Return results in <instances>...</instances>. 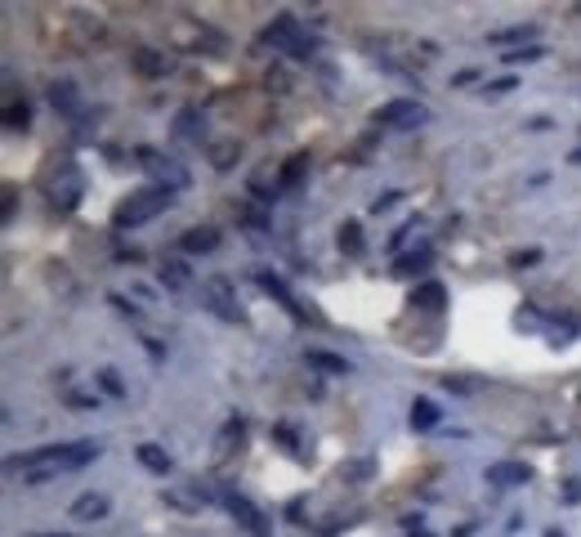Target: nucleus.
<instances>
[{
  "label": "nucleus",
  "mask_w": 581,
  "mask_h": 537,
  "mask_svg": "<svg viewBox=\"0 0 581 537\" xmlns=\"http://www.w3.org/2000/svg\"><path fill=\"white\" fill-rule=\"evenodd\" d=\"M304 358H309V367H318V372H336V376L349 372V363L340 354H331V350H309Z\"/></svg>",
  "instance_id": "obj_18"
},
{
  "label": "nucleus",
  "mask_w": 581,
  "mask_h": 537,
  "mask_svg": "<svg viewBox=\"0 0 581 537\" xmlns=\"http://www.w3.org/2000/svg\"><path fill=\"white\" fill-rule=\"evenodd\" d=\"M376 121H380V126H389V130H416L425 121V108H421V103H412V99H394V103H385V108L376 112Z\"/></svg>",
  "instance_id": "obj_6"
},
{
  "label": "nucleus",
  "mask_w": 581,
  "mask_h": 537,
  "mask_svg": "<svg viewBox=\"0 0 581 537\" xmlns=\"http://www.w3.org/2000/svg\"><path fill=\"white\" fill-rule=\"evenodd\" d=\"M340 251H345V256H363V224L358 220L340 224Z\"/></svg>",
  "instance_id": "obj_19"
},
{
  "label": "nucleus",
  "mask_w": 581,
  "mask_h": 537,
  "mask_svg": "<svg viewBox=\"0 0 581 537\" xmlns=\"http://www.w3.org/2000/svg\"><path fill=\"white\" fill-rule=\"evenodd\" d=\"M224 506H228V515H233L237 524H246L255 537H269V524H264V515L251 506V497H242V493H224Z\"/></svg>",
  "instance_id": "obj_7"
},
{
  "label": "nucleus",
  "mask_w": 581,
  "mask_h": 537,
  "mask_svg": "<svg viewBox=\"0 0 581 537\" xmlns=\"http://www.w3.org/2000/svg\"><path fill=\"white\" fill-rule=\"evenodd\" d=\"M135 162L144 166V171H152V179H157V184H166V188H184V184H188V171H184V166H179L175 157L157 153V148H139Z\"/></svg>",
  "instance_id": "obj_4"
},
{
  "label": "nucleus",
  "mask_w": 581,
  "mask_h": 537,
  "mask_svg": "<svg viewBox=\"0 0 581 537\" xmlns=\"http://www.w3.org/2000/svg\"><path fill=\"white\" fill-rule=\"evenodd\" d=\"M537 260H541V251H537V247H528V251H514L510 265H514V269H523V265H537Z\"/></svg>",
  "instance_id": "obj_29"
},
{
  "label": "nucleus",
  "mask_w": 581,
  "mask_h": 537,
  "mask_svg": "<svg viewBox=\"0 0 581 537\" xmlns=\"http://www.w3.org/2000/svg\"><path fill=\"white\" fill-rule=\"evenodd\" d=\"M546 537H564V533H559V529H546Z\"/></svg>",
  "instance_id": "obj_35"
},
{
  "label": "nucleus",
  "mask_w": 581,
  "mask_h": 537,
  "mask_svg": "<svg viewBox=\"0 0 581 537\" xmlns=\"http://www.w3.org/2000/svg\"><path fill=\"white\" fill-rule=\"evenodd\" d=\"M130 59H135V68L144 72V77H166V59H161V54H152V50H135Z\"/></svg>",
  "instance_id": "obj_21"
},
{
  "label": "nucleus",
  "mask_w": 581,
  "mask_h": 537,
  "mask_svg": "<svg viewBox=\"0 0 581 537\" xmlns=\"http://www.w3.org/2000/svg\"><path fill=\"white\" fill-rule=\"evenodd\" d=\"M237 157H242V148H237L233 139H219V144H211V162L219 166V171H228V166H233Z\"/></svg>",
  "instance_id": "obj_22"
},
{
  "label": "nucleus",
  "mask_w": 581,
  "mask_h": 537,
  "mask_svg": "<svg viewBox=\"0 0 581 537\" xmlns=\"http://www.w3.org/2000/svg\"><path fill=\"white\" fill-rule=\"evenodd\" d=\"M514 86H519V77L510 72V77H497V81H488V94H506V90H514Z\"/></svg>",
  "instance_id": "obj_30"
},
{
  "label": "nucleus",
  "mask_w": 581,
  "mask_h": 537,
  "mask_svg": "<svg viewBox=\"0 0 581 537\" xmlns=\"http://www.w3.org/2000/svg\"><path fill=\"white\" fill-rule=\"evenodd\" d=\"M438 421H443L438 403H430V399H416V403H412V430L430 435V430H438Z\"/></svg>",
  "instance_id": "obj_11"
},
{
  "label": "nucleus",
  "mask_w": 581,
  "mask_h": 537,
  "mask_svg": "<svg viewBox=\"0 0 581 537\" xmlns=\"http://www.w3.org/2000/svg\"><path fill=\"white\" fill-rule=\"evenodd\" d=\"M264 45H278V50H287V54H313V36H304L291 14H282L278 23L264 27Z\"/></svg>",
  "instance_id": "obj_5"
},
{
  "label": "nucleus",
  "mask_w": 581,
  "mask_h": 537,
  "mask_svg": "<svg viewBox=\"0 0 581 537\" xmlns=\"http://www.w3.org/2000/svg\"><path fill=\"white\" fill-rule=\"evenodd\" d=\"M304 166H309V157H291V162H287V171H282V184H300V171H304Z\"/></svg>",
  "instance_id": "obj_27"
},
{
  "label": "nucleus",
  "mask_w": 581,
  "mask_h": 537,
  "mask_svg": "<svg viewBox=\"0 0 581 537\" xmlns=\"http://www.w3.org/2000/svg\"><path fill=\"white\" fill-rule=\"evenodd\" d=\"M50 103L63 112V117H76V112H81V99H76L72 81H54V86H50Z\"/></svg>",
  "instance_id": "obj_12"
},
{
  "label": "nucleus",
  "mask_w": 581,
  "mask_h": 537,
  "mask_svg": "<svg viewBox=\"0 0 581 537\" xmlns=\"http://www.w3.org/2000/svg\"><path fill=\"white\" fill-rule=\"evenodd\" d=\"M412 305H421V309H443L447 296H443V287H438V282H421V287L412 291Z\"/></svg>",
  "instance_id": "obj_20"
},
{
  "label": "nucleus",
  "mask_w": 581,
  "mask_h": 537,
  "mask_svg": "<svg viewBox=\"0 0 581 537\" xmlns=\"http://www.w3.org/2000/svg\"><path fill=\"white\" fill-rule=\"evenodd\" d=\"M161 282H166L170 291H188L193 287V273H188L184 260H161Z\"/></svg>",
  "instance_id": "obj_14"
},
{
  "label": "nucleus",
  "mask_w": 581,
  "mask_h": 537,
  "mask_svg": "<svg viewBox=\"0 0 581 537\" xmlns=\"http://www.w3.org/2000/svg\"><path fill=\"white\" fill-rule=\"evenodd\" d=\"M430 260H434V256H430V251L421 247V251H416V256H398L394 273H425V269H430Z\"/></svg>",
  "instance_id": "obj_25"
},
{
  "label": "nucleus",
  "mask_w": 581,
  "mask_h": 537,
  "mask_svg": "<svg viewBox=\"0 0 581 537\" xmlns=\"http://www.w3.org/2000/svg\"><path fill=\"white\" fill-rule=\"evenodd\" d=\"M94 381H99V390L108 394V399H126V385H121V376L112 372V367H99V372H94Z\"/></svg>",
  "instance_id": "obj_24"
},
{
  "label": "nucleus",
  "mask_w": 581,
  "mask_h": 537,
  "mask_svg": "<svg viewBox=\"0 0 581 537\" xmlns=\"http://www.w3.org/2000/svg\"><path fill=\"white\" fill-rule=\"evenodd\" d=\"M99 457V444L90 439H76V444H50V448H36V452H23V457H9V466H41V461H54L59 470H81Z\"/></svg>",
  "instance_id": "obj_1"
},
{
  "label": "nucleus",
  "mask_w": 581,
  "mask_h": 537,
  "mask_svg": "<svg viewBox=\"0 0 581 537\" xmlns=\"http://www.w3.org/2000/svg\"><path fill=\"white\" fill-rule=\"evenodd\" d=\"M139 466L152 470V475H170V452L166 448H157V444H139Z\"/></svg>",
  "instance_id": "obj_13"
},
{
  "label": "nucleus",
  "mask_w": 581,
  "mask_h": 537,
  "mask_svg": "<svg viewBox=\"0 0 581 537\" xmlns=\"http://www.w3.org/2000/svg\"><path fill=\"white\" fill-rule=\"evenodd\" d=\"M523 479H528V466H519V461H501V466H492V470H488V484H497V488L523 484Z\"/></svg>",
  "instance_id": "obj_16"
},
{
  "label": "nucleus",
  "mask_w": 581,
  "mask_h": 537,
  "mask_svg": "<svg viewBox=\"0 0 581 537\" xmlns=\"http://www.w3.org/2000/svg\"><path fill=\"white\" fill-rule=\"evenodd\" d=\"M219 247V229H211V224H197V229H188L184 238H179V251L184 256H206V251Z\"/></svg>",
  "instance_id": "obj_9"
},
{
  "label": "nucleus",
  "mask_w": 581,
  "mask_h": 537,
  "mask_svg": "<svg viewBox=\"0 0 581 537\" xmlns=\"http://www.w3.org/2000/svg\"><path fill=\"white\" fill-rule=\"evenodd\" d=\"M532 36H537V27H532V23H523V27H506V32L488 36V41H492V45H510V50H528V45H532Z\"/></svg>",
  "instance_id": "obj_15"
},
{
  "label": "nucleus",
  "mask_w": 581,
  "mask_h": 537,
  "mask_svg": "<svg viewBox=\"0 0 581 537\" xmlns=\"http://www.w3.org/2000/svg\"><path fill=\"white\" fill-rule=\"evenodd\" d=\"M36 537H68V533H36Z\"/></svg>",
  "instance_id": "obj_34"
},
{
  "label": "nucleus",
  "mask_w": 581,
  "mask_h": 537,
  "mask_svg": "<svg viewBox=\"0 0 581 537\" xmlns=\"http://www.w3.org/2000/svg\"><path fill=\"white\" fill-rule=\"evenodd\" d=\"M412 537H434V533H412Z\"/></svg>",
  "instance_id": "obj_36"
},
{
  "label": "nucleus",
  "mask_w": 581,
  "mask_h": 537,
  "mask_svg": "<svg viewBox=\"0 0 581 537\" xmlns=\"http://www.w3.org/2000/svg\"><path fill=\"white\" fill-rule=\"evenodd\" d=\"M202 126H206V121H202V108H184V112L175 117V135H179V139H202Z\"/></svg>",
  "instance_id": "obj_17"
},
{
  "label": "nucleus",
  "mask_w": 581,
  "mask_h": 537,
  "mask_svg": "<svg viewBox=\"0 0 581 537\" xmlns=\"http://www.w3.org/2000/svg\"><path fill=\"white\" fill-rule=\"evenodd\" d=\"M255 282H260V287H264V296H273V300H278V305H282V309H287V314H295V318H300V323H309V314H304V309H300V305H295V296H291V291H287V282H282V278H278V273H269V269H260V273H255Z\"/></svg>",
  "instance_id": "obj_8"
},
{
  "label": "nucleus",
  "mask_w": 581,
  "mask_h": 537,
  "mask_svg": "<svg viewBox=\"0 0 581 537\" xmlns=\"http://www.w3.org/2000/svg\"><path fill=\"white\" fill-rule=\"evenodd\" d=\"M202 300L206 309H211L215 318H224V323H242V305H237V291L228 278H206L202 282Z\"/></svg>",
  "instance_id": "obj_3"
},
{
  "label": "nucleus",
  "mask_w": 581,
  "mask_h": 537,
  "mask_svg": "<svg viewBox=\"0 0 581 537\" xmlns=\"http://www.w3.org/2000/svg\"><path fill=\"white\" fill-rule=\"evenodd\" d=\"M568 162H577V166H581V148H577V153H573V157H568Z\"/></svg>",
  "instance_id": "obj_33"
},
{
  "label": "nucleus",
  "mask_w": 581,
  "mask_h": 537,
  "mask_svg": "<svg viewBox=\"0 0 581 537\" xmlns=\"http://www.w3.org/2000/svg\"><path fill=\"white\" fill-rule=\"evenodd\" d=\"M27 121H32V108H27V99H9V108H5V126H9V130H27Z\"/></svg>",
  "instance_id": "obj_23"
},
{
  "label": "nucleus",
  "mask_w": 581,
  "mask_h": 537,
  "mask_svg": "<svg viewBox=\"0 0 581 537\" xmlns=\"http://www.w3.org/2000/svg\"><path fill=\"white\" fill-rule=\"evenodd\" d=\"M170 202H175V188H166V184H144V188H135V193H130L126 202L117 206V224H121V229H130V224H144V220H152V215H161Z\"/></svg>",
  "instance_id": "obj_2"
},
{
  "label": "nucleus",
  "mask_w": 581,
  "mask_h": 537,
  "mask_svg": "<svg viewBox=\"0 0 581 537\" xmlns=\"http://www.w3.org/2000/svg\"><path fill=\"white\" fill-rule=\"evenodd\" d=\"M564 502H581V479H568L564 484Z\"/></svg>",
  "instance_id": "obj_31"
},
{
  "label": "nucleus",
  "mask_w": 581,
  "mask_h": 537,
  "mask_svg": "<svg viewBox=\"0 0 581 537\" xmlns=\"http://www.w3.org/2000/svg\"><path fill=\"white\" fill-rule=\"evenodd\" d=\"M273 439H278L282 448H291V452H300V439H295V426H273Z\"/></svg>",
  "instance_id": "obj_28"
},
{
  "label": "nucleus",
  "mask_w": 581,
  "mask_h": 537,
  "mask_svg": "<svg viewBox=\"0 0 581 537\" xmlns=\"http://www.w3.org/2000/svg\"><path fill=\"white\" fill-rule=\"evenodd\" d=\"M541 54H546L541 45H528V50H506V63H510V68H519V63H537Z\"/></svg>",
  "instance_id": "obj_26"
},
{
  "label": "nucleus",
  "mask_w": 581,
  "mask_h": 537,
  "mask_svg": "<svg viewBox=\"0 0 581 537\" xmlns=\"http://www.w3.org/2000/svg\"><path fill=\"white\" fill-rule=\"evenodd\" d=\"M108 515V497L103 493H81L72 502V520H103Z\"/></svg>",
  "instance_id": "obj_10"
},
{
  "label": "nucleus",
  "mask_w": 581,
  "mask_h": 537,
  "mask_svg": "<svg viewBox=\"0 0 581 537\" xmlns=\"http://www.w3.org/2000/svg\"><path fill=\"white\" fill-rule=\"evenodd\" d=\"M470 81H479V68H465V72H456V86H470Z\"/></svg>",
  "instance_id": "obj_32"
}]
</instances>
